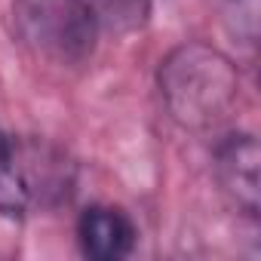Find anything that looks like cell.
Wrapping results in <instances>:
<instances>
[{"label": "cell", "instance_id": "cell-1", "mask_svg": "<svg viewBox=\"0 0 261 261\" xmlns=\"http://www.w3.org/2000/svg\"><path fill=\"white\" fill-rule=\"evenodd\" d=\"M157 92L172 123L188 133H209L240 98V68L212 43L185 40L160 59Z\"/></svg>", "mask_w": 261, "mask_h": 261}, {"label": "cell", "instance_id": "cell-2", "mask_svg": "<svg viewBox=\"0 0 261 261\" xmlns=\"http://www.w3.org/2000/svg\"><path fill=\"white\" fill-rule=\"evenodd\" d=\"M16 19L25 40L65 65L92 59L101 40L77 0H19Z\"/></svg>", "mask_w": 261, "mask_h": 261}, {"label": "cell", "instance_id": "cell-3", "mask_svg": "<svg viewBox=\"0 0 261 261\" xmlns=\"http://www.w3.org/2000/svg\"><path fill=\"white\" fill-rule=\"evenodd\" d=\"M261 151L252 133L233 129L221 136L212 148V172L224 200L249 221H258L261 212Z\"/></svg>", "mask_w": 261, "mask_h": 261}, {"label": "cell", "instance_id": "cell-4", "mask_svg": "<svg viewBox=\"0 0 261 261\" xmlns=\"http://www.w3.org/2000/svg\"><path fill=\"white\" fill-rule=\"evenodd\" d=\"M139 227L120 206L95 203L77 218V246L92 261H123L136 252Z\"/></svg>", "mask_w": 261, "mask_h": 261}, {"label": "cell", "instance_id": "cell-5", "mask_svg": "<svg viewBox=\"0 0 261 261\" xmlns=\"http://www.w3.org/2000/svg\"><path fill=\"white\" fill-rule=\"evenodd\" d=\"M77 4L101 40L129 37L151 22V0H77Z\"/></svg>", "mask_w": 261, "mask_h": 261}, {"label": "cell", "instance_id": "cell-6", "mask_svg": "<svg viewBox=\"0 0 261 261\" xmlns=\"http://www.w3.org/2000/svg\"><path fill=\"white\" fill-rule=\"evenodd\" d=\"M31 206V188L25 178V166L19 160V148L13 136L0 126V215L4 218H25Z\"/></svg>", "mask_w": 261, "mask_h": 261}, {"label": "cell", "instance_id": "cell-7", "mask_svg": "<svg viewBox=\"0 0 261 261\" xmlns=\"http://www.w3.org/2000/svg\"><path fill=\"white\" fill-rule=\"evenodd\" d=\"M209 10L215 13L221 31L230 37L237 53L255 56L258 46V16H261V0H206Z\"/></svg>", "mask_w": 261, "mask_h": 261}]
</instances>
